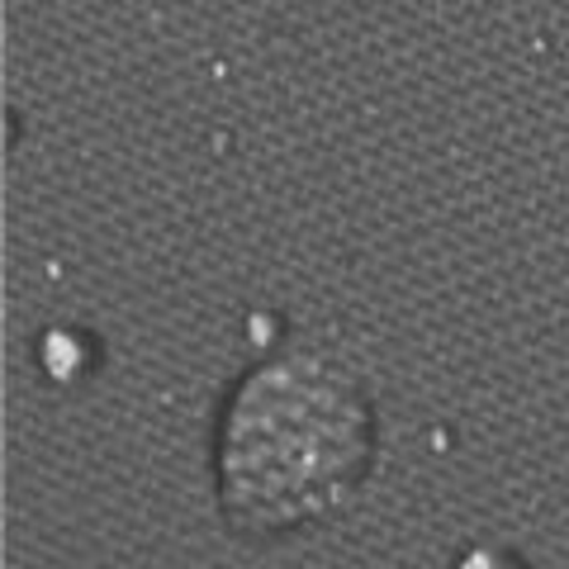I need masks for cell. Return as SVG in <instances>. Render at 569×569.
Segmentation results:
<instances>
[{
  "label": "cell",
  "mask_w": 569,
  "mask_h": 569,
  "mask_svg": "<svg viewBox=\"0 0 569 569\" xmlns=\"http://www.w3.org/2000/svg\"><path fill=\"white\" fill-rule=\"evenodd\" d=\"M380 427L366 385L328 356L257 361L213 422V498L242 541H280L337 518L366 489Z\"/></svg>",
  "instance_id": "obj_1"
},
{
  "label": "cell",
  "mask_w": 569,
  "mask_h": 569,
  "mask_svg": "<svg viewBox=\"0 0 569 569\" xmlns=\"http://www.w3.org/2000/svg\"><path fill=\"white\" fill-rule=\"evenodd\" d=\"M456 569H527V565L503 546H470L466 556L456 560Z\"/></svg>",
  "instance_id": "obj_3"
},
{
  "label": "cell",
  "mask_w": 569,
  "mask_h": 569,
  "mask_svg": "<svg viewBox=\"0 0 569 569\" xmlns=\"http://www.w3.org/2000/svg\"><path fill=\"white\" fill-rule=\"evenodd\" d=\"M100 366V347L77 328H52L43 337V370L58 385H77Z\"/></svg>",
  "instance_id": "obj_2"
}]
</instances>
